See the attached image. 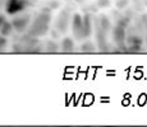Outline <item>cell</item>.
<instances>
[{"label": "cell", "mask_w": 147, "mask_h": 127, "mask_svg": "<svg viewBox=\"0 0 147 127\" xmlns=\"http://www.w3.org/2000/svg\"><path fill=\"white\" fill-rule=\"evenodd\" d=\"M1 37H3V36H1V35H0V38H1Z\"/></svg>", "instance_id": "obj_11"}, {"label": "cell", "mask_w": 147, "mask_h": 127, "mask_svg": "<svg viewBox=\"0 0 147 127\" xmlns=\"http://www.w3.org/2000/svg\"><path fill=\"white\" fill-rule=\"evenodd\" d=\"M129 42H131L132 46H141V43H142V39L137 38V37H131V38H129Z\"/></svg>", "instance_id": "obj_8"}, {"label": "cell", "mask_w": 147, "mask_h": 127, "mask_svg": "<svg viewBox=\"0 0 147 127\" xmlns=\"http://www.w3.org/2000/svg\"><path fill=\"white\" fill-rule=\"evenodd\" d=\"M73 33L77 38H86L91 35V19L88 15L76 14L73 18Z\"/></svg>", "instance_id": "obj_1"}, {"label": "cell", "mask_w": 147, "mask_h": 127, "mask_svg": "<svg viewBox=\"0 0 147 127\" xmlns=\"http://www.w3.org/2000/svg\"><path fill=\"white\" fill-rule=\"evenodd\" d=\"M50 23V14L47 13H41L37 18L35 19V22L31 25L30 35L32 36H42L47 32Z\"/></svg>", "instance_id": "obj_2"}, {"label": "cell", "mask_w": 147, "mask_h": 127, "mask_svg": "<svg viewBox=\"0 0 147 127\" xmlns=\"http://www.w3.org/2000/svg\"><path fill=\"white\" fill-rule=\"evenodd\" d=\"M30 0H7L5 4V12L9 15L22 13L27 7H30Z\"/></svg>", "instance_id": "obj_3"}, {"label": "cell", "mask_w": 147, "mask_h": 127, "mask_svg": "<svg viewBox=\"0 0 147 127\" xmlns=\"http://www.w3.org/2000/svg\"><path fill=\"white\" fill-rule=\"evenodd\" d=\"M13 31H14L13 24L5 21L4 23H3L1 28H0V35H1L3 37H8V36H10V35L13 33Z\"/></svg>", "instance_id": "obj_5"}, {"label": "cell", "mask_w": 147, "mask_h": 127, "mask_svg": "<svg viewBox=\"0 0 147 127\" xmlns=\"http://www.w3.org/2000/svg\"><path fill=\"white\" fill-rule=\"evenodd\" d=\"M31 23V15L30 14H22V15H18L12 21V24L14 27V31L22 33L27 29V27Z\"/></svg>", "instance_id": "obj_4"}, {"label": "cell", "mask_w": 147, "mask_h": 127, "mask_svg": "<svg viewBox=\"0 0 147 127\" xmlns=\"http://www.w3.org/2000/svg\"><path fill=\"white\" fill-rule=\"evenodd\" d=\"M81 50L83 51V52H94V51H95V46H94V43H91V42L88 41V42H86V43L81 47Z\"/></svg>", "instance_id": "obj_7"}, {"label": "cell", "mask_w": 147, "mask_h": 127, "mask_svg": "<svg viewBox=\"0 0 147 127\" xmlns=\"http://www.w3.org/2000/svg\"><path fill=\"white\" fill-rule=\"evenodd\" d=\"M4 22H5V17L3 15V14H0V28H1V25H3Z\"/></svg>", "instance_id": "obj_10"}, {"label": "cell", "mask_w": 147, "mask_h": 127, "mask_svg": "<svg viewBox=\"0 0 147 127\" xmlns=\"http://www.w3.org/2000/svg\"><path fill=\"white\" fill-rule=\"evenodd\" d=\"M5 45H7V39H5V37H1L0 38V51L4 49Z\"/></svg>", "instance_id": "obj_9"}, {"label": "cell", "mask_w": 147, "mask_h": 127, "mask_svg": "<svg viewBox=\"0 0 147 127\" xmlns=\"http://www.w3.org/2000/svg\"><path fill=\"white\" fill-rule=\"evenodd\" d=\"M74 50V42L72 38H64L61 41V51L63 52H72Z\"/></svg>", "instance_id": "obj_6"}]
</instances>
